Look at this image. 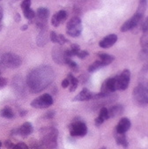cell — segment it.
<instances>
[{
  "instance_id": "30bf717a",
  "label": "cell",
  "mask_w": 148,
  "mask_h": 149,
  "mask_svg": "<svg viewBox=\"0 0 148 149\" xmlns=\"http://www.w3.org/2000/svg\"><path fill=\"white\" fill-rule=\"evenodd\" d=\"M144 16L140 15L138 13H135L131 19H129L127 21H125L124 23V25L121 27V31L122 32H127L129 30H131V29L135 28L138 25H139L141 23V21L143 20Z\"/></svg>"
},
{
  "instance_id": "d4e9b609",
  "label": "cell",
  "mask_w": 148,
  "mask_h": 149,
  "mask_svg": "<svg viewBox=\"0 0 148 149\" xmlns=\"http://www.w3.org/2000/svg\"><path fill=\"white\" fill-rule=\"evenodd\" d=\"M102 67H104V65L102 64V62L101 60H97L89 66V68H88V72H95V71H97V70H99V69H101Z\"/></svg>"
},
{
  "instance_id": "ba28073f",
  "label": "cell",
  "mask_w": 148,
  "mask_h": 149,
  "mask_svg": "<svg viewBox=\"0 0 148 149\" xmlns=\"http://www.w3.org/2000/svg\"><path fill=\"white\" fill-rule=\"evenodd\" d=\"M70 134L72 137H84L87 133V126L83 121H74L69 126Z\"/></svg>"
},
{
  "instance_id": "277c9868",
  "label": "cell",
  "mask_w": 148,
  "mask_h": 149,
  "mask_svg": "<svg viewBox=\"0 0 148 149\" xmlns=\"http://www.w3.org/2000/svg\"><path fill=\"white\" fill-rule=\"evenodd\" d=\"M0 61H1V64L3 66L11 68V69L18 68L22 64L21 57L18 56L17 54L12 53V52H7V53L3 54L0 56Z\"/></svg>"
},
{
  "instance_id": "7dc6e473",
  "label": "cell",
  "mask_w": 148,
  "mask_h": 149,
  "mask_svg": "<svg viewBox=\"0 0 148 149\" xmlns=\"http://www.w3.org/2000/svg\"><path fill=\"white\" fill-rule=\"evenodd\" d=\"M2 29V25H1V23H0V30Z\"/></svg>"
},
{
  "instance_id": "8fae6325",
  "label": "cell",
  "mask_w": 148,
  "mask_h": 149,
  "mask_svg": "<svg viewBox=\"0 0 148 149\" xmlns=\"http://www.w3.org/2000/svg\"><path fill=\"white\" fill-rule=\"evenodd\" d=\"M116 90L115 88V78H110L106 79L102 86H101V94L103 95V97L108 96V95H110L111 93H114Z\"/></svg>"
},
{
  "instance_id": "f546056e",
  "label": "cell",
  "mask_w": 148,
  "mask_h": 149,
  "mask_svg": "<svg viewBox=\"0 0 148 149\" xmlns=\"http://www.w3.org/2000/svg\"><path fill=\"white\" fill-rule=\"evenodd\" d=\"M49 39L52 42L58 44V35L55 31H51L49 35Z\"/></svg>"
},
{
  "instance_id": "60d3db41",
  "label": "cell",
  "mask_w": 148,
  "mask_h": 149,
  "mask_svg": "<svg viewBox=\"0 0 148 149\" xmlns=\"http://www.w3.org/2000/svg\"><path fill=\"white\" fill-rule=\"evenodd\" d=\"M20 19H21L20 14H19V13H16V14L14 15V20H15L16 22H19Z\"/></svg>"
},
{
  "instance_id": "7c38bea8",
  "label": "cell",
  "mask_w": 148,
  "mask_h": 149,
  "mask_svg": "<svg viewBox=\"0 0 148 149\" xmlns=\"http://www.w3.org/2000/svg\"><path fill=\"white\" fill-rule=\"evenodd\" d=\"M33 130H34V128H33L32 124L29 122H26L21 126H19L18 129L13 130V132L14 133V135H19L23 138H26L33 132Z\"/></svg>"
},
{
  "instance_id": "6da1fadb",
  "label": "cell",
  "mask_w": 148,
  "mask_h": 149,
  "mask_svg": "<svg viewBox=\"0 0 148 149\" xmlns=\"http://www.w3.org/2000/svg\"><path fill=\"white\" fill-rule=\"evenodd\" d=\"M54 70L49 65H42L33 69L27 74V86L32 93L37 94L47 88L54 80Z\"/></svg>"
},
{
  "instance_id": "74e56055",
  "label": "cell",
  "mask_w": 148,
  "mask_h": 149,
  "mask_svg": "<svg viewBox=\"0 0 148 149\" xmlns=\"http://www.w3.org/2000/svg\"><path fill=\"white\" fill-rule=\"evenodd\" d=\"M69 86H70V82H69L68 79L66 78V79H65L62 81V87H64V88H67Z\"/></svg>"
},
{
  "instance_id": "7402d4cb",
  "label": "cell",
  "mask_w": 148,
  "mask_h": 149,
  "mask_svg": "<svg viewBox=\"0 0 148 149\" xmlns=\"http://www.w3.org/2000/svg\"><path fill=\"white\" fill-rule=\"evenodd\" d=\"M0 116L5 117V118L11 119V118L14 117V113H13L11 107H5L0 110Z\"/></svg>"
},
{
  "instance_id": "52a82bcc",
  "label": "cell",
  "mask_w": 148,
  "mask_h": 149,
  "mask_svg": "<svg viewBox=\"0 0 148 149\" xmlns=\"http://www.w3.org/2000/svg\"><path fill=\"white\" fill-rule=\"evenodd\" d=\"M53 60L59 65H66L67 60L70 58L66 55V49H64L62 45H56L52 49Z\"/></svg>"
},
{
  "instance_id": "5bb4252c",
  "label": "cell",
  "mask_w": 148,
  "mask_h": 149,
  "mask_svg": "<svg viewBox=\"0 0 148 149\" xmlns=\"http://www.w3.org/2000/svg\"><path fill=\"white\" fill-rule=\"evenodd\" d=\"M131 121L130 119L127 117H123L120 119L119 123L115 127V132L117 133H125L126 132H128L131 128Z\"/></svg>"
},
{
  "instance_id": "e575fe53",
  "label": "cell",
  "mask_w": 148,
  "mask_h": 149,
  "mask_svg": "<svg viewBox=\"0 0 148 149\" xmlns=\"http://www.w3.org/2000/svg\"><path fill=\"white\" fill-rule=\"evenodd\" d=\"M6 85H7V79L0 76V89L4 88Z\"/></svg>"
},
{
  "instance_id": "3957f363",
  "label": "cell",
  "mask_w": 148,
  "mask_h": 149,
  "mask_svg": "<svg viewBox=\"0 0 148 149\" xmlns=\"http://www.w3.org/2000/svg\"><path fill=\"white\" fill-rule=\"evenodd\" d=\"M133 101L140 107H145L148 104V90L146 84L140 83L137 86L132 92Z\"/></svg>"
},
{
  "instance_id": "c3c4849f",
  "label": "cell",
  "mask_w": 148,
  "mask_h": 149,
  "mask_svg": "<svg viewBox=\"0 0 148 149\" xmlns=\"http://www.w3.org/2000/svg\"><path fill=\"white\" fill-rule=\"evenodd\" d=\"M1 146H2V143H1V141H0V147H1Z\"/></svg>"
},
{
  "instance_id": "44dd1931",
  "label": "cell",
  "mask_w": 148,
  "mask_h": 149,
  "mask_svg": "<svg viewBox=\"0 0 148 149\" xmlns=\"http://www.w3.org/2000/svg\"><path fill=\"white\" fill-rule=\"evenodd\" d=\"M115 141L117 145L122 146L124 148L128 147V140L125 136V133H117L115 134Z\"/></svg>"
},
{
  "instance_id": "4dcf8cb0",
  "label": "cell",
  "mask_w": 148,
  "mask_h": 149,
  "mask_svg": "<svg viewBox=\"0 0 148 149\" xmlns=\"http://www.w3.org/2000/svg\"><path fill=\"white\" fill-rule=\"evenodd\" d=\"M11 149H29V148H28V146L25 143L19 142V143H18L16 145H13V146Z\"/></svg>"
},
{
  "instance_id": "b9f144b4",
  "label": "cell",
  "mask_w": 148,
  "mask_h": 149,
  "mask_svg": "<svg viewBox=\"0 0 148 149\" xmlns=\"http://www.w3.org/2000/svg\"><path fill=\"white\" fill-rule=\"evenodd\" d=\"M3 15H4V12H3V8L0 6V21H1L2 18H3Z\"/></svg>"
},
{
  "instance_id": "f35d334b",
  "label": "cell",
  "mask_w": 148,
  "mask_h": 149,
  "mask_svg": "<svg viewBox=\"0 0 148 149\" xmlns=\"http://www.w3.org/2000/svg\"><path fill=\"white\" fill-rule=\"evenodd\" d=\"M104 123V121L102 120V119L101 118V117H96V119H95V125L96 126H100V125H101L102 124Z\"/></svg>"
},
{
  "instance_id": "bcb514c9",
  "label": "cell",
  "mask_w": 148,
  "mask_h": 149,
  "mask_svg": "<svg viewBox=\"0 0 148 149\" xmlns=\"http://www.w3.org/2000/svg\"><path fill=\"white\" fill-rule=\"evenodd\" d=\"M101 149H107V147H106V146H102V147H101Z\"/></svg>"
},
{
  "instance_id": "ee69618b",
  "label": "cell",
  "mask_w": 148,
  "mask_h": 149,
  "mask_svg": "<svg viewBox=\"0 0 148 149\" xmlns=\"http://www.w3.org/2000/svg\"><path fill=\"white\" fill-rule=\"evenodd\" d=\"M75 3H84L85 0H73Z\"/></svg>"
},
{
  "instance_id": "9c48e42d",
  "label": "cell",
  "mask_w": 148,
  "mask_h": 149,
  "mask_svg": "<svg viewBox=\"0 0 148 149\" xmlns=\"http://www.w3.org/2000/svg\"><path fill=\"white\" fill-rule=\"evenodd\" d=\"M52 104H53V98L49 94H44L35 98L31 102V106L35 109H46L50 107Z\"/></svg>"
},
{
  "instance_id": "9a60e30c",
  "label": "cell",
  "mask_w": 148,
  "mask_h": 149,
  "mask_svg": "<svg viewBox=\"0 0 148 149\" xmlns=\"http://www.w3.org/2000/svg\"><path fill=\"white\" fill-rule=\"evenodd\" d=\"M117 41V36L115 35V34H111V35H108L106 37H104L99 43L100 47L101 48H103V49H108L110 48L111 46H113Z\"/></svg>"
},
{
  "instance_id": "4316f807",
  "label": "cell",
  "mask_w": 148,
  "mask_h": 149,
  "mask_svg": "<svg viewBox=\"0 0 148 149\" xmlns=\"http://www.w3.org/2000/svg\"><path fill=\"white\" fill-rule=\"evenodd\" d=\"M99 117H101L103 121H106L109 118V116H108V109L106 107H103L100 110V114H99Z\"/></svg>"
},
{
  "instance_id": "8992f818",
  "label": "cell",
  "mask_w": 148,
  "mask_h": 149,
  "mask_svg": "<svg viewBox=\"0 0 148 149\" xmlns=\"http://www.w3.org/2000/svg\"><path fill=\"white\" fill-rule=\"evenodd\" d=\"M130 80H131V72L130 70L125 69L119 75L115 77L116 90H121V91L125 90L130 84Z\"/></svg>"
},
{
  "instance_id": "4fadbf2b",
  "label": "cell",
  "mask_w": 148,
  "mask_h": 149,
  "mask_svg": "<svg viewBox=\"0 0 148 149\" xmlns=\"http://www.w3.org/2000/svg\"><path fill=\"white\" fill-rule=\"evenodd\" d=\"M67 13L66 11L65 10H61L57 12L56 13H55L53 16H52V19H51V24L53 26H58L61 23L65 22L67 19Z\"/></svg>"
},
{
  "instance_id": "836d02e7",
  "label": "cell",
  "mask_w": 148,
  "mask_h": 149,
  "mask_svg": "<svg viewBox=\"0 0 148 149\" xmlns=\"http://www.w3.org/2000/svg\"><path fill=\"white\" fill-rule=\"evenodd\" d=\"M66 42H68V40L63 35H58V44L65 45Z\"/></svg>"
},
{
  "instance_id": "83f0119b",
  "label": "cell",
  "mask_w": 148,
  "mask_h": 149,
  "mask_svg": "<svg viewBox=\"0 0 148 149\" xmlns=\"http://www.w3.org/2000/svg\"><path fill=\"white\" fill-rule=\"evenodd\" d=\"M140 44L143 47V49H147L148 45V34L147 32H144V35L142 36L140 39Z\"/></svg>"
},
{
  "instance_id": "f1b7e54d",
  "label": "cell",
  "mask_w": 148,
  "mask_h": 149,
  "mask_svg": "<svg viewBox=\"0 0 148 149\" xmlns=\"http://www.w3.org/2000/svg\"><path fill=\"white\" fill-rule=\"evenodd\" d=\"M66 65H69V67H70L72 70H73L74 72H77V71L79 70V65H77V63H76V62H74V61L72 60V58H69V59H68Z\"/></svg>"
},
{
  "instance_id": "603a6c76",
  "label": "cell",
  "mask_w": 148,
  "mask_h": 149,
  "mask_svg": "<svg viewBox=\"0 0 148 149\" xmlns=\"http://www.w3.org/2000/svg\"><path fill=\"white\" fill-rule=\"evenodd\" d=\"M67 79H68V80H69V82H70V85H71V87H70V92H74L76 89H77V87H78V83H79V81H78V79L77 78H75L72 74H68V76H67Z\"/></svg>"
},
{
  "instance_id": "484cf974",
  "label": "cell",
  "mask_w": 148,
  "mask_h": 149,
  "mask_svg": "<svg viewBox=\"0 0 148 149\" xmlns=\"http://www.w3.org/2000/svg\"><path fill=\"white\" fill-rule=\"evenodd\" d=\"M23 13H24V16L26 17V19H27L29 20H32L35 18V13L31 8H27V9L23 10Z\"/></svg>"
},
{
  "instance_id": "8d00e7d4",
  "label": "cell",
  "mask_w": 148,
  "mask_h": 149,
  "mask_svg": "<svg viewBox=\"0 0 148 149\" xmlns=\"http://www.w3.org/2000/svg\"><path fill=\"white\" fill-rule=\"evenodd\" d=\"M54 116H55V111H54V110H49V111H48V112L45 114V116H44V117L47 118V119L53 118Z\"/></svg>"
},
{
  "instance_id": "2e32d148",
  "label": "cell",
  "mask_w": 148,
  "mask_h": 149,
  "mask_svg": "<svg viewBox=\"0 0 148 149\" xmlns=\"http://www.w3.org/2000/svg\"><path fill=\"white\" fill-rule=\"evenodd\" d=\"M93 98H94V93L89 91L87 88H83L82 91L73 98V101L74 102H84V101L93 100Z\"/></svg>"
},
{
  "instance_id": "1f68e13d",
  "label": "cell",
  "mask_w": 148,
  "mask_h": 149,
  "mask_svg": "<svg viewBox=\"0 0 148 149\" xmlns=\"http://www.w3.org/2000/svg\"><path fill=\"white\" fill-rule=\"evenodd\" d=\"M30 6H31V0H24L20 5V7L22 10H25L27 8H30Z\"/></svg>"
},
{
  "instance_id": "ffe728a7",
  "label": "cell",
  "mask_w": 148,
  "mask_h": 149,
  "mask_svg": "<svg viewBox=\"0 0 148 149\" xmlns=\"http://www.w3.org/2000/svg\"><path fill=\"white\" fill-rule=\"evenodd\" d=\"M98 56L100 58V60L102 62V64L104 65V66H107L108 65H110L114 60H115V56L106 54V53H100L98 54Z\"/></svg>"
},
{
  "instance_id": "ab89813d",
  "label": "cell",
  "mask_w": 148,
  "mask_h": 149,
  "mask_svg": "<svg viewBox=\"0 0 148 149\" xmlns=\"http://www.w3.org/2000/svg\"><path fill=\"white\" fill-rule=\"evenodd\" d=\"M13 145H14V144H13L12 141H10V140H6V143H5L6 147H7V148H9V149H11V148L13 146Z\"/></svg>"
},
{
  "instance_id": "ac0fdd59",
  "label": "cell",
  "mask_w": 148,
  "mask_h": 149,
  "mask_svg": "<svg viewBox=\"0 0 148 149\" xmlns=\"http://www.w3.org/2000/svg\"><path fill=\"white\" fill-rule=\"evenodd\" d=\"M35 16H36V19L48 20V18L49 16V9H47L45 7H40L37 9Z\"/></svg>"
},
{
  "instance_id": "7a4b0ae2",
  "label": "cell",
  "mask_w": 148,
  "mask_h": 149,
  "mask_svg": "<svg viewBox=\"0 0 148 149\" xmlns=\"http://www.w3.org/2000/svg\"><path fill=\"white\" fill-rule=\"evenodd\" d=\"M42 142L47 149H57L58 131L54 127H44L40 131Z\"/></svg>"
},
{
  "instance_id": "cb8c5ba5",
  "label": "cell",
  "mask_w": 148,
  "mask_h": 149,
  "mask_svg": "<svg viewBox=\"0 0 148 149\" xmlns=\"http://www.w3.org/2000/svg\"><path fill=\"white\" fill-rule=\"evenodd\" d=\"M146 7H147V0H139L138 7L136 13H138V14L144 16L145 10H146Z\"/></svg>"
},
{
  "instance_id": "5b68a950",
  "label": "cell",
  "mask_w": 148,
  "mask_h": 149,
  "mask_svg": "<svg viewBox=\"0 0 148 149\" xmlns=\"http://www.w3.org/2000/svg\"><path fill=\"white\" fill-rule=\"evenodd\" d=\"M82 32V22L79 17H72L67 23L66 33L69 36L78 37Z\"/></svg>"
},
{
  "instance_id": "7bdbcfd3",
  "label": "cell",
  "mask_w": 148,
  "mask_h": 149,
  "mask_svg": "<svg viewBox=\"0 0 148 149\" xmlns=\"http://www.w3.org/2000/svg\"><path fill=\"white\" fill-rule=\"evenodd\" d=\"M27 28H28V25H24V26H22L20 27V29H21L22 31H26Z\"/></svg>"
},
{
  "instance_id": "f6af8a7d",
  "label": "cell",
  "mask_w": 148,
  "mask_h": 149,
  "mask_svg": "<svg viewBox=\"0 0 148 149\" xmlns=\"http://www.w3.org/2000/svg\"><path fill=\"white\" fill-rule=\"evenodd\" d=\"M26 113V111H22V112L20 111V116H23Z\"/></svg>"
},
{
  "instance_id": "e0dca14e",
  "label": "cell",
  "mask_w": 148,
  "mask_h": 149,
  "mask_svg": "<svg viewBox=\"0 0 148 149\" xmlns=\"http://www.w3.org/2000/svg\"><path fill=\"white\" fill-rule=\"evenodd\" d=\"M49 38V33H48V29L47 28L41 29L40 33H39V35L37 36V40H36L37 45L40 46V47L44 46L48 42Z\"/></svg>"
},
{
  "instance_id": "d6a6232c",
  "label": "cell",
  "mask_w": 148,
  "mask_h": 149,
  "mask_svg": "<svg viewBox=\"0 0 148 149\" xmlns=\"http://www.w3.org/2000/svg\"><path fill=\"white\" fill-rule=\"evenodd\" d=\"M141 29L143 32H147L148 30V19H145L144 21H141Z\"/></svg>"
},
{
  "instance_id": "d6986e66",
  "label": "cell",
  "mask_w": 148,
  "mask_h": 149,
  "mask_svg": "<svg viewBox=\"0 0 148 149\" xmlns=\"http://www.w3.org/2000/svg\"><path fill=\"white\" fill-rule=\"evenodd\" d=\"M108 111L109 117H115L117 116H120L123 114L124 107L122 105H115V106L111 107L109 109H108Z\"/></svg>"
},
{
  "instance_id": "d590c367",
  "label": "cell",
  "mask_w": 148,
  "mask_h": 149,
  "mask_svg": "<svg viewBox=\"0 0 148 149\" xmlns=\"http://www.w3.org/2000/svg\"><path fill=\"white\" fill-rule=\"evenodd\" d=\"M79 58H81V59H83V58H85V56H88V52L86 51V50H79V52L78 53V55H77Z\"/></svg>"
}]
</instances>
